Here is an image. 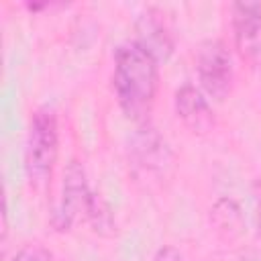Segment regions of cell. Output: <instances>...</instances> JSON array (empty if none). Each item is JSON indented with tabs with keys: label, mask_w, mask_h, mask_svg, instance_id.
<instances>
[{
	"label": "cell",
	"mask_w": 261,
	"mask_h": 261,
	"mask_svg": "<svg viewBox=\"0 0 261 261\" xmlns=\"http://www.w3.org/2000/svg\"><path fill=\"white\" fill-rule=\"evenodd\" d=\"M173 108L181 124L192 135H208L216 124L210 100L200 88L192 84H184L181 88H177L173 96Z\"/></svg>",
	"instance_id": "cell-6"
},
{
	"label": "cell",
	"mask_w": 261,
	"mask_h": 261,
	"mask_svg": "<svg viewBox=\"0 0 261 261\" xmlns=\"http://www.w3.org/2000/svg\"><path fill=\"white\" fill-rule=\"evenodd\" d=\"M94 192L86 181V171L80 161L71 159L63 171L61 200L53 214V226L57 230H69L77 220L88 218V208Z\"/></svg>",
	"instance_id": "cell-4"
},
{
	"label": "cell",
	"mask_w": 261,
	"mask_h": 261,
	"mask_svg": "<svg viewBox=\"0 0 261 261\" xmlns=\"http://www.w3.org/2000/svg\"><path fill=\"white\" fill-rule=\"evenodd\" d=\"M135 33H137V43L147 53H151L157 61H165L173 53L175 41H173L171 29L167 27L163 14L157 8H145L137 16Z\"/></svg>",
	"instance_id": "cell-7"
},
{
	"label": "cell",
	"mask_w": 261,
	"mask_h": 261,
	"mask_svg": "<svg viewBox=\"0 0 261 261\" xmlns=\"http://www.w3.org/2000/svg\"><path fill=\"white\" fill-rule=\"evenodd\" d=\"M153 261H184V255H181L175 247L165 245V247H161V249L155 253V259H153Z\"/></svg>",
	"instance_id": "cell-12"
},
{
	"label": "cell",
	"mask_w": 261,
	"mask_h": 261,
	"mask_svg": "<svg viewBox=\"0 0 261 261\" xmlns=\"http://www.w3.org/2000/svg\"><path fill=\"white\" fill-rule=\"evenodd\" d=\"M255 212H257V228L261 234V181L257 184V194H255Z\"/></svg>",
	"instance_id": "cell-13"
},
{
	"label": "cell",
	"mask_w": 261,
	"mask_h": 261,
	"mask_svg": "<svg viewBox=\"0 0 261 261\" xmlns=\"http://www.w3.org/2000/svg\"><path fill=\"white\" fill-rule=\"evenodd\" d=\"M59 153V126L51 108H37L31 116L27 145H24V171L33 186H45L51 179Z\"/></svg>",
	"instance_id": "cell-2"
},
{
	"label": "cell",
	"mask_w": 261,
	"mask_h": 261,
	"mask_svg": "<svg viewBox=\"0 0 261 261\" xmlns=\"http://www.w3.org/2000/svg\"><path fill=\"white\" fill-rule=\"evenodd\" d=\"M230 24L239 55L261 69V2H234Z\"/></svg>",
	"instance_id": "cell-5"
},
{
	"label": "cell",
	"mask_w": 261,
	"mask_h": 261,
	"mask_svg": "<svg viewBox=\"0 0 261 261\" xmlns=\"http://www.w3.org/2000/svg\"><path fill=\"white\" fill-rule=\"evenodd\" d=\"M112 88L126 118L149 122L159 88V61L137 41L122 43L114 53Z\"/></svg>",
	"instance_id": "cell-1"
},
{
	"label": "cell",
	"mask_w": 261,
	"mask_h": 261,
	"mask_svg": "<svg viewBox=\"0 0 261 261\" xmlns=\"http://www.w3.org/2000/svg\"><path fill=\"white\" fill-rule=\"evenodd\" d=\"M212 222L216 226V230H232V234L237 237L243 228V214L241 208L237 206V202L222 198L214 204V208L210 210Z\"/></svg>",
	"instance_id": "cell-9"
},
{
	"label": "cell",
	"mask_w": 261,
	"mask_h": 261,
	"mask_svg": "<svg viewBox=\"0 0 261 261\" xmlns=\"http://www.w3.org/2000/svg\"><path fill=\"white\" fill-rule=\"evenodd\" d=\"M243 261H259V259H257V257H245Z\"/></svg>",
	"instance_id": "cell-14"
},
{
	"label": "cell",
	"mask_w": 261,
	"mask_h": 261,
	"mask_svg": "<svg viewBox=\"0 0 261 261\" xmlns=\"http://www.w3.org/2000/svg\"><path fill=\"white\" fill-rule=\"evenodd\" d=\"M10 261H53V257L41 243H27L12 255Z\"/></svg>",
	"instance_id": "cell-11"
},
{
	"label": "cell",
	"mask_w": 261,
	"mask_h": 261,
	"mask_svg": "<svg viewBox=\"0 0 261 261\" xmlns=\"http://www.w3.org/2000/svg\"><path fill=\"white\" fill-rule=\"evenodd\" d=\"M196 71L200 90L206 94L208 100L224 102L228 94L232 92L234 82V69H232V57L222 41H206L198 49L196 57Z\"/></svg>",
	"instance_id": "cell-3"
},
{
	"label": "cell",
	"mask_w": 261,
	"mask_h": 261,
	"mask_svg": "<svg viewBox=\"0 0 261 261\" xmlns=\"http://www.w3.org/2000/svg\"><path fill=\"white\" fill-rule=\"evenodd\" d=\"M86 222H88V224L92 226V230H94L96 234H100V237H112V234H114L116 224H114L112 212H110L108 204L104 202V198H102L100 194H94V196H92Z\"/></svg>",
	"instance_id": "cell-10"
},
{
	"label": "cell",
	"mask_w": 261,
	"mask_h": 261,
	"mask_svg": "<svg viewBox=\"0 0 261 261\" xmlns=\"http://www.w3.org/2000/svg\"><path fill=\"white\" fill-rule=\"evenodd\" d=\"M130 155L141 167L155 169L167 161L169 151H167L165 141L159 137V133L149 122H145V124H139V130L133 137Z\"/></svg>",
	"instance_id": "cell-8"
}]
</instances>
